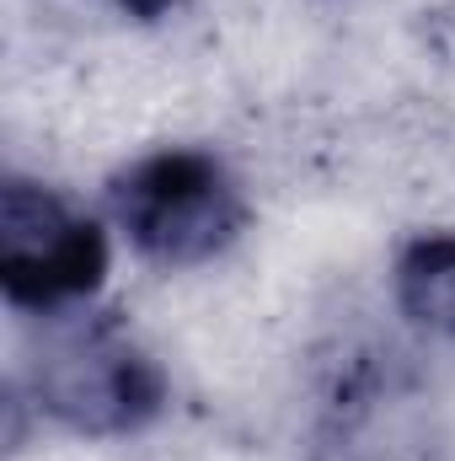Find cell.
Returning <instances> with one entry per match:
<instances>
[{"instance_id":"1","label":"cell","mask_w":455,"mask_h":461,"mask_svg":"<svg viewBox=\"0 0 455 461\" xmlns=\"http://www.w3.org/2000/svg\"><path fill=\"white\" fill-rule=\"evenodd\" d=\"M32 397L54 424L108 440L145 429L166 408V375L113 317H76L43 339Z\"/></svg>"},{"instance_id":"2","label":"cell","mask_w":455,"mask_h":461,"mask_svg":"<svg viewBox=\"0 0 455 461\" xmlns=\"http://www.w3.org/2000/svg\"><path fill=\"white\" fill-rule=\"evenodd\" d=\"M113 215L129 241L161 268L220 258L246 226V199L210 150H156L118 172Z\"/></svg>"},{"instance_id":"3","label":"cell","mask_w":455,"mask_h":461,"mask_svg":"<svg viewBox=\"0 0 455 461\" xmlns=\"http://www.w3.org/2000/svg\"><path fill=\"white\" fill-rule=\"evenodd\" d=\"M108 274V241L86 215L27 177L0 183V290L16 312L86 301Z\"/></svg>"},{"instance_id":"4","label":"cell","mask_w":455,"mask_h":461,"mask_svg":"<svg viewBox=\"0 0 455 461\" xmlns=\"http://www.w3.org/2000/svg\"><path fill=\"white\" fill-rule=\"evenodd\" d=\"M397 301L418 328L455 339V236L434 230V236H418L402 247Z\"/></svg>"},{"instance_id":"5","label":"cell","mask_w":455,"mask_h":461,"mask_svg":"<svg viewBox=\"0 0 455 461\" xmlns=\"http://www.w3.org/2000/svg\"><path fill=\"white\" fill-rule=\"evenodd\" d=\"M129 16H139V22H156V16H166V11H177L183 0H118Z\"/></svg>"}]
</instances>
